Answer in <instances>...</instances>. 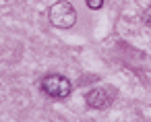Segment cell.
I'll return each instance as SVG.
<instances>
[{
	"label": "cell",
	"instance_id": "6da1fadb",
	"mask_svg": "<svg viewBox=\"0 0 151 122\" xmlns=\"http://www.w3.org/2000/svg\"><path fill=\"white\" fill-rule=\"evenodd\" d=\"M50 23L54 27H60V29H68L75 25L77 21V13H75V6L70 2H56L52 9H50Z\"/></svg>",
	"mask_w": 151,
	"mask_h": 122
},
{
	"label": "cell",
	"instance_id": "7a4b0ae2",
	"mask_svg": "<svg viewBox=\"0 0 151 122\" xmlns=\"http://www.w3.org/2000/svg\"><path fill=\"white\" fill-rule=\"evenodd\" d=\"M70 89H73L70 81L66 77H62V75H48L42 81V91L48 93L50 97H56V99L68 97L70 95Z\"/></svg>",
	"mask_w": 151,
	"mask_h": 122
},
{
	"label": "cell",
	"instance_id": "3957f363",
	"mask_svg": "<svg viewBox=\"0 0 151 122\" xmlns=\"http://www.w3.org/2000/svg\"><path fill=\"white\" fill-rule=\"evenodd\" d=\"M114 101V89H106V87H97L91 89L87 93V105L95 108V110H104Z\"/></svg>",
	"mask_w": 151,
	"mask_h": 122
},
{
	"label": "cell",
	"instance_id": "277c9868",
	"mask_svg": "<svg viewBox=\"0 0 151 122\" xmlns=\"http://www.w3.org/2000/svg\"><path fill=\"white\" fill-rule=\"evenodd\" d=\"M87 6L93 9V11H99L104 6V0H87Z\"/></svg>",
	"mask_w": 151,
	"mask_h": 122
},
{
	"label": "cell",
	"instance_id": "5b68a950",
	"mask_svg": "<svg viewBox=\"0 0 151 122\" xmlns=\"http://www.w3.org/2000/svg\"><path fill=\"white\" fill-rule=\"evenodd\" d=\"M141 21L147 25V27H151V9H147L145 13H143V17H141Z\"/></svg>",
	"mask_w": 151,
	"mask_h": 122
}]
</instances>
